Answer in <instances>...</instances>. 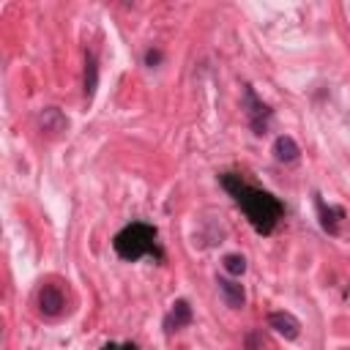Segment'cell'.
<instances>
[{
    "label": "cell",
    "mask_w": 350,
    "mask_h": 350,
    "mask_svg": "<svg viewBox=\"0 0 350 350\" xmlns=\"http://www.w3.org/2000/svg\"><path fill=\"white\" fill-rule=\"evenodd\" d=\"M219 183L230 191V197L235 200V205L243 211V216L249 219V224L260 232V235H271L276 230V224L284 216V205L265 189L249 186L241 175L235 172H221Z\"/></svg>",
    "instance_id": "cell-1"
},
{
    "label": "cell",
    "mask_w": 350,
    "mask_h": 350,
    "mask_svg": "<svg viewBox=\"0 0 350 350\" xmlns=\"http://www.w3.org/2000/svg\"><path fill=\"white\" fill-rule=\"evenodd\" d=\"M112 246L118 252V257L134 262L139 257H156V260H164V252L159 246V230L148 221H131L126 224L115 238H112Z\"/></svg>",
    "instance_id": "cell-2"
},
{
    "label": "cell",
    "mask_w": 350,
    "mask_h": 350,
    "mask_svg": "<svg viewBox=\"0 0 350 350\" xmlns=\"http://www.w3.org/2000/svg\"><path fill=\"white\" fill-rule=\"evenodd\" d=\"M243 109H246V118H249V126L257 137H265L268 134V123L273 118V109L254 93L252 85H243Z\"/></svg>",
    "instance_id": "cell-3"
},
{
    "label": "cell",
    "mask_w": 350,
    "mask_h": 350,
    "mask_svg": "<svg viewBox=\"0 0 350 350\" xmlns=\"http://www.w3.org/2000/svg\"><path fill=\"white\" fill-rule=\"evenodd\" d=\"M38 309L46 314V317H57L63 309H66V295L57 284H41L38 290Z\"/></svg>",
    "instance_id": "cell-4"
},
{
    "label": "cell",
    "mask_w": 350,
    "mask_h": 350,
    "mask_svg": "<svg viewBox=\"0 0 350 350\" xmlns=\"http://www.w3.org/2000/svg\"><path fill=\"white\" fill-rule=\"evenodd\" d=\"M191 317H194V312H191V306H189V301H186V298L172 301V309H170V314L164 317V334H167V336H172L175 331L186 328V325L191 323Z\"/></svg>",
    "instance_id": "cell-5"
},
{
    "label": "cell",
    "mask_w": 350,
    "mask_h": 350,
    "mask_svg": "<svg viewBox=\"0 0 350 350\" xmlns=\"http://www.w3.org/2000/svg\"><path fill=\"white\" fill-rule=\"evenodd\" d=\"M314 208H317V216H320V227H323L328 235H339L345 211H342L339 205H325V202L320 200V194H314Z\"/></svg>",
    "instance_id": "cell-6"
},
{
    "label": "cell",
    "mask_w": 350,
    "mask_h": 350,
    "mask_svg": "<svg viewBox=\"0 0 350 350\" xmlns=\"http://www.w3.org/2000/svg\"><path fill=\"white\" fill-rule=\"evenodd\" d=\"M268 325H271L279 336H284V339H298V334H301V323H298V317L290 314V312H284V309L271 312V314H268Z\"/></svg>",
    "instance_id": "cell-7"
},
{
    "label": "cell",
    "mask_w": 350,
    "mask_h": 350,
    "mask_svg": "<svg viewBox=\"0 0 350 350\" xmlns=\"http://www.w3.org/2000/svg\"><path fill=\"white\" fill-rule=\"evenodd\" d=\"M216 284H219L221 301H224L230 309H243V304H246V290H243L241 282L227 279V276H216Z\"/></svg>",
    "instance_id": "cell-8"
},
{
    "label": "cell",
    "mask_w": 350,
    "mask_h": 350,
    "mask_svg": "<svg viewBox=\"0 0 350 350\" xmlns=\"http://www.w3.org/2000/svg\"><path fill=\"white\" fill-rule=\"evenodd\" d=\"M298 156H301V148H298V142H295L290 134H279V137L273 139V159H276V161L293 164V161H298Z\"/></svg>",
    "instance_id": "cell-9"
},
{
    "label": "cell",
    "mask_w": 350,
    "mask_h": 350,
    "mask_svg": "<svg viewBox=\"0 0 350 350\" xmlns=\"http://www.w3.org/2000/svg\"><path fill=\"white\" fill-rule=\"evenodd\" d=\"M66 129H68V118H63L57 107H49V109L41 112V131H46V134H60V131H66Z\"/></svg>",
    "instance_id": "cell-10"
},
{
    "label": "cell",
    "mask_w": 350,
    "mask_h": 350,
    "mask_svg": "<svg viewBox=\"0 0 350 350\" xmlns=\"http://www.w3.org/2000/svg\"><path fill=\"white\" fill-rule=\"evenodd\" d=\"M96 88H98V63H96V55L88 52L85 55V98L88 101L96 96Z\"/></svg>",
    "instance_id": "cell-11"
},
{
    "label": "cell",
    "mask_w": 350,
    "mask_h": 350,
    "mask_svg": "<svg viewBox=\"0 0 350 350\" xmlns=\"http://www.w3.org/2000/svg\"><path fill=\"white\" fill-rule=\"evenodd\" d=\"M221 265H224V271H227L230 276H243V271H246V257H243V254H224Z\"/></svg>",
    "instance_id": "cell-12"
},
{
    "label": "cell",
    "mask_w": 350,
    "mask_h": 350,
    "mask_svg": "<svg viewBox=\"0 0 350 350\" xmlns=\"http://www.w3.org/2000/svg\"><path fill=\"white\" fill-rule=\"evenodd\" d=\"M161 57H164L161 49H148V52H145V66H148V68H156V66L161 63Z\"/></svg>",
    "instance_id": "cell-13"
},
{
    "label": "cell",
    "mask_w": 350,
    "mask_h": 350,
    "mask_svg": "<svg viewBox=\"0 0 350 350\" xmlns=\"http://www.w3.org/2000/svg\"><path fill=\"white\" fill-rule=\"evenodd\" d=\"M101 350H137V345H131V342H126V345H104Z\"/></svg>",
    "instance_id": "cell-14"
}]
</instances>
